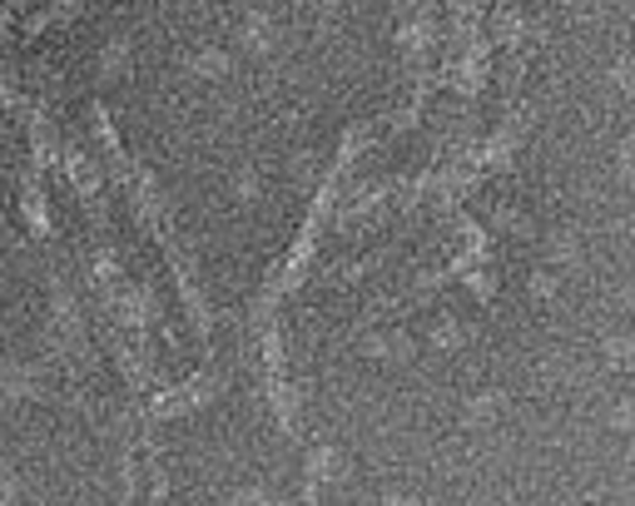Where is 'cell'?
Listing matches in <instances>:
<instances>
[{
  "label": "cell",
  "mask_w": 635,
  "mask_h": 506,
  "mask_svg": "<svg viewBox=\"0 0 635 506\" xmlns=\"http://www.w3.org/2000/svg\"><path fill=\"white\" fill-rule=\"evenodd\" d=\"M600 358H606V367H635V338L631 333H606L600 338Z\"/></svg>",
  "instance_id": "1"
},
{
  "label": "cell",
  "mask_w": 635,
  "mask_h": 506,
  "mask_svg": "<svg viewBox=\"0 0 635 506\" xmlns=\"http://www.w3.org/2000/svg\"><path fill=\"white\" fill-rule=\"evenodd\" d=\"M615 179H621L625 189H635V140L615 144Z\"/></svg>",
  "instance_id": "2"
},
{
  "label": "cell",
  "mask_w": 635,
  "mask_h": 506,
  "mask_svg": "<svg viewBox=\"0 0 635 506\" xmlns=\"http://www.w3.org/2000/svg\"><path fill=\"white\" fill-rule=\"evenodd\" d=\"M611 85H615L621 94H631V100H635V55L611 60Z\"/></svg>",
  "instance_id": "3"
},
{
  "label": "cell",
  "mask_w": 635,
  "mask_h": 506,
  "mask_svg": "<svg viewBox=\"0 0 635 506\" xmlns=\"http://www.w3.org/2000/svg\"><path fill=\"white\" fill-rule=\"evenodd\" d=\"M606 423H611L615 432H625V437L635 432V392H625V398L615 402V407H611V417H606Z\"/></svg>",
  "instance_id": "4"
}]
</instances>
